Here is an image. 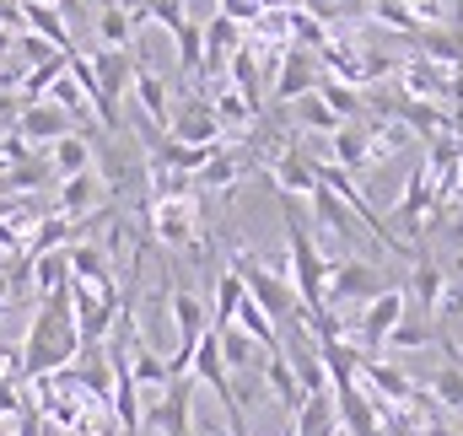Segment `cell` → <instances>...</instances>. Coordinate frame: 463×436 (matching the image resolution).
Here are the masks:
<instances>
[{"label": "cell", "mask_w": 463, "mask_h": 436, "mask_svg": "<svg viewBox=\"0 0 463 436\" xmlns=\"http://www.w3.org/2000/svg\"><path fill=\"white\" fill-rule=\"evenodd\" d=\"M81 361V334H76V313H71V286L43 297L38 318L22 339V377L27 383H43V377H60L65 366Z\"/></svg>", "instance_id": "obj_1"}, {"label": "cell", "mask_w": 463, "mask_h": 436, "mask_svg": "<svg viewBox=\"0 0 463 436\" xmlns=\"http://www.w3.org/2000/svg\"><path fill=\"white\" fill-rule=\"evenodd\" d=\"M211 109H216V124H222V135H227V129H248V124L259 118V113L242 103V92H232V87H222V92L211 98Z\"/></svg>", "instance_id": "obj_33"}, {"label": "cell", "mask_w": 463, "mask_h": 436, "mask_svg": "<svg viewBox=\"0 0 463 436\" xmlns=\"http://www.w3.org/2000/svg\"><path fill=\"white\" fill-rule=\"evenodd\" d=\"M98 436H118V426H114V421H109V426H103V431H98Z\"/></svg>", "instance_id": "obj_42"}, {"label": "cell", "mask_w": 463, "mask_h": 436, "mask_svg": "<svg viewBox=\"0 0 463 436\" xmlns=\"http://www.w3.org/2000/svg\"><path fill=\"white\" fill-rule=\"evenodd\" d=\"M146 237L184 248L194 259H205V226H200V194H173V200H140Z\"/></svg>", "instance_id": "obj_4"}, {"label": "cell", "mask_w": 463, "mask_h": 436, "mask_svg": "<svg viewBox=\"0 0 463 436\" xmlns=\"http://www.w3.org/2000/svg\"><path fill=\"white\" fill-rule=\"evenodd\" d=\"M98 38H103V49H135V27H129V5L124 0H109L98 11Z\"/></svg>", "instance_id": "obj_29"}, {"label": "cell", "mask_w": 463, "mask_h": 436, "mask_svg": "<svg viewBox=\"0 0 463 436\" xmlns=\"http://www.w3.org/2000/svg\"><path fill=\"white\" fill-rule=\"evenodd\" d=\"M0 27L22 33V0H0Z\"/></svg>", "instance_id": "obj_38"}, {"label": "cell", "mask_w": 463, "mask_h": 436, "mask_svg": "<svg viewBox=\"0 0 463 436\" xmlns=\"http://www.w3.org/2000/svg\"><path fill=\"white\" fill-rule=\"evenodd\" d=\"M415 43H420V54H426L431 65H448V71L463 65V38H458V33H448V27H426Z\"/></svg>", "instance_id": "obj_30"}, {"label": "cell", "mask_w": 463, "mask_h": 436, "mask_svg": "<svg viewBox=\"0 0 463 436\" xmlns=\"http://www.w3.org/2000/svg\"><path fill=\"white\" fill-rule=\"evenodd\" d=\"M146 426L156 436H194V377H178L156 393V404L146 410Z\"/></svg>", "instance_id": "obj_8"}, {"label": "cell", "mask_w": 463, "mask_h": 436, "mask_svg": "<svg viewBox=\"0 0 463 436\" xmlns=\"http://www.w3.org/2000/svg\"><path fill=\"white\" fill-rule=\"evenodd\" d=\"M269 184H275L286 200H297V194H313V189H318L313 156H307L302 146H280V151L269 156Z\"/></svg>", "instance_id": "obj_12"}, {"label": "cell", "mask_w": 463, "mask_h": 436, "mask_svg": "<svg viewBox=\"0 0 463 436\" xmlns=\"http://www.w3.org/2000/svg\"><path fill=\"white\" fill-rule=\"evenodd\" d=\"M410 11H415V22L420 27H442L448 16H453V0H404Z\"/></svg>", "instance_id": "obj_37"}, {"label": "cell", "mask_w": 463, "mask_h": 436, "mask_svg": "<svg viewBox=\"0 0 463 436\" xmlns=\"http://www.w3.org/2000/svg\"><path fill=\"white\" fill-rule=\"evenodd\" d=\"M5 302H11V275L0 270V308H5Z\"/></svg>", "instance_id": "obj_40"}, {"label": "cell", "mask_w": 463, "mask_h": 436, "mask_svg": "<svg viewBox=\"0 0 463 436\" xmlns=\"http://www.w3.org/2000/svg\"><path fill=\"white\" fill-rule=\"evenodd\" d=\"M366 16H372V22H383V27H393V33H404V38H420V33H426L404 0H366Z\"/></svg>", "instance_id": "obj_31"}, {"label": "cell", "mask_w": 463, "mask_h": 436, "mask_svg": "<svg viewBox=\"0 0 463 436\" xmlns=\"http://www.w3.org/2000/svg\"><path fill=\"white\" fill-rule=\"evenodd\" d=\"M335 410H340V431L345 436H383V404L372 393H361V383L335 388Z\"/></svg>", "instance_id": "obj_11"}, {"label": "cell", "mask_w": 463, "mask_h": 436, "mask_svg": "<svg viewBox=\"0 0 463 436\" xmlns=\"http://www.w3.org/2000/svg\"><path fill=\"white\" fill-rule=\"evenodd\" d=\"M222 334V361H227V372H264V345L259 339H248L242 328L232 324V328H216Z\"/></svg>", "instance_id": "obj_25"}, {"label": "cell", "mask_w": 463, "mask_h": 436, "mask_svg": "<svg viewBox=\"0 0 463 436\" xmlns=\"http://www.w3.org/2000/svg\"><path fill=\"white\" fill-rule=\"evenodd\" d=\"M318 81H324V65H318V54L313 49H286L280 54V65H275V81H269V98L280 103V109H291L297 98H307V92H318Z\"/></svg>", "instance_id": "obj_7"}, {"label": "cell", "mask_w": 463, "mask_h": 436, "mask_svg": "<svg viewBox=\"0 0 463 436\" xmlns=\"http://www.w3.org/2000/svg\"><path fill=\"white\" fill-rule=\"evenodd\" d=\"M318 98L340 113L345 124H355V118H361V109H366V103H361V92H355V87H345V81H335V76H324V81H318Z\"/></svg>", "instance_id": "obj_34"}, {"label": "cell", "mask_w": 463, "mask_h": 436, "mask_svg": "<svg viewBox=\"0 0 463 436\" xmlns=\"http://www.w3.org/2000/svg\"><path fill=\"white\" fill-rule=\"evenodd\" d=\"M16 135L33 146V151H49L54 140H65V135H76V118L60 109V103H22V113H16Z\"/></svg>", "instance_id": "obj_9"}, {"label": "cell", "mask_w": 463, "mask_h": 436, "mask_svg": "<svg viewBox=\"0 0 463 436\" xmlns=\"http://www.w3.org/2000/svg\"><path fill=\"white\" fill-rule=\"evenodd\" d=\"M410 297L420 302V313H442V297H448V270L431 259L426 242H415V275H410Z\"/></svg>", "instance_id": "obj_15"}, {"label": "cell", "mask_w": 463, "mask_h": 436, "mask_svg": "<svg viewBox=\"0 0 463 436\" xmlns=\"http://www.w3.org/2000/svg\"><path fill=\"white\" fill-rule=\"evenodd\" d=\"M242 297H248V286H242V275L227 264V270L216 275V308H211V328H232L237 308H242Z\"/></svg>", "instance_id": "obj_28"}, {"label": "cell", "mask_w": 463, "mask_h": 436, "mask_svg": "<svg viewBox=\"0 0 463 436\" xmlns=\"http://www.w3.org/2000/svg\"><path fill=\"white\" fill-rule=\"evenodd\" d=\"M329 140H335V156H329V162H335V167H345L350 178L372 167V135H366V124H361V118H355V124H340Z\"/></svg>", "instance_id": "obj_22"}, {"label": "cell", "mask_w": 463, "mask_h": 436, "mask_svg": "<svg viewBox=\"0 0 463 436\" xmlns=\"http://www.w3.org/2000/svg\"><path fill=\"white\" fill-rule=\"evenodd\" d=\"M291 436H340L335 388H329V393H307V399H302V410L291 415Z\"/></svg>", "instance_id": "obj_20"}, {"label": "cell", "mask_w": 463, "mask_h": 436, "mask_svg": "<svg viewBox=\"0 0 463 436\" xmlns=\"http://www.w3.org/2000/svg\"><path fill=\"white\" fill-rule=\"evenodd\" d=\"M242 167H248V156H237L227 146H216V156L194 173V189H216V194H232V184L242 178Z\"/></svg>", "instance_id": "obj_26"}, {"label": "cell", "mask_w": 463, "mask_h": 436, "mask_svg": "<svg viewBox=\"0 0 463 436\" xmlns=\"http://www.w3.org/2000/svg\"><path fill=\"white\" fill-rule=\"evenodd\" d=\"M377 291H388V275L372 264V259H335L329 264V286H324V308H345V302H372Z\"/></svg>", "instance_id": "obj_6"}, {"label": "cell", "mask_w": 463, "mask_h": 436, "mask_svg": "<svg viewBox=\"0 0 463 436\" xmlns=\"http://www.w3.org/2000/svg\"><path fill=\"white\" fill-rule=\"evenodd\" d=\"M453 205L463 211V173H458V189H453Z\"/></svg>", "instance_id": "obj_41"}, {"label": "cell", "mask_w": 463, "mask_h": 436, "mask_svg": "<svg viewBox=\"0 0 463 436\" xmlns=\"http://www.w3.org/2000/svg\"><path fill=\"white\" fill-rule=\"evenodd\" d=\"M404 308H410V291H399V286H388V291H377L366 308H361V318L350 324V345L361 350V355H377L383 345H388V334L399 328L404 318Z\"/></svg>", "instance_id": "obj_5"}, {"label": "cell", "mask_w": 463, "mask_h": 436, "mask_svg": "<svg viewBox=\"0 0 463 436\" xmlns=\"http://www.w3.org/2000/svg\"><path fill=\"white\" fill-rule=\"evenodd\" d=\"M92 76L103 87V103L118 109L129 98V81H135V49H98L92 54Z\"/></svg>", "instance_id": "obj_14"}, {"label": "cell", "mask_w": 463, "mask_h": 436, "mask_svg": "<svg viewBox=\"0 0 463 436\" xmlns=\"http://www.w3.org/2000/svg\"><path fill=\"white\" fill-rule=\"evenodd\" d=\"M431 399H437V410H463V366H437V377H431V388H426Z\"/></svg>", "instance_id": "obj_35"}, {"label": "cell", "mask_w": 463, "mask_h": 436, "mask_svg": "<svg viewBox=\"0 0 463 436\" xmlns=\"http://www.w3.org/2000/svg\"><path fill=\"white\" fill-rule=\"evenodd\" d=\"M437 334H442L437 324H420V318H410V313H404V318H399V328L388 334V350H426Z\"/></svg>", "instance_id": "obj_36"}, {"label": "cell", "mask_w": 463, "mask_h": 436, "mask_svg": "<svg viewBox=\"0 0 463 436\" xmlns=\"http://www.w3.org/2000/svg\"><path fill=\"white\" fill-rule=\"evenodd\" d=\"M167 318H173V328H178V345L194 350L200 334L211 328V308H205L189 286H173V291H167Z\"/></svg>", "instance_id": "obj_16"}, {"label": "cell", "mask_w": 463, "mask_h": 436, "mask_svg": "<svg viewBox=\"0 0 463 436\" xmlns=\"http://www.w3.org/2000/svg\"><path fill=\"white\" fill-rule=\"evenodd\" d=\"M431 205H437V184H431V173H426V162H420V167L410 173L399 205H393V226H410V237H426V216H431Z\"/></svg>", "instance_id": "obj_13"}, {"label": "cell", "mask_w": 463, "mask_h": 436, "mask_svg": "<svg viewBox=\"0 0 463 436\" xmlns=\"http://www.w3.org/2000/svg\"><path fill=\"white\" fill-rule=\"evenodd\" d=\"M43 156H49V173H54L60 184H65V178H81V173H92V135H81V129H76V135L54 140Z\"/></svg>", "instance_id": "obj_21"}, {"label": "cell", "mask_w": 463, "mask_h": 436, "mask_svg": "<svg viewBox=\"0 0 463 436\" xmlns=\"http://www.w3.org/2000/svg\"><path fill=\"white\" fill-rule=\"evenodd\" d=\"M291 109H297V124H302V129H313V135H335V129L345 124V118H340L335 109H329V103H324L318 92H307V98H297Z\"/></svg>", "instance_id": "obj_32"}, {"label": "cell", "mask_w": 463, "mask_h": 436, "mask_svg": "<svg viewBox=\"0 0 463 436\" xmlns=\"http://www.w3.org/2000/svg\"><path fill=\"white\" fill-rule=\"evenodd\" d=\"M167 140H184V146H222V124H216V109L205 92L184 98L173 109V124H167Z\"/></svg>", "instance_id": "obj_10"}, {"label": "cell", "mask_w": 463, "mask_h": 436, "mask_svg": "<svg viewBox=\"0 0 463 436\" xmlns=\"http://www.w3.org/2000/svg\"><path fill=\"white\" fill-rule=\"evenodd\" d=\"M173 43H178V76L200 87V71H205V27L200 22H184L173 33Z\"/></svg>", "instance_id": "obj_27"}, {"label": "cell", "mask_w": 463, "mask_h": 436, "mask_svg": "<svg viewBox=\"0 0 463 436\" xmlns=\"http://www.w3.org/2000/svg\"><path fill=\"white\" fill-rule=\"evenodd\" d=\"M22 259H27V253H22ZM27 286L38 291V302L54 297V291H65V286H71V248L33 253V259H27Z\"/></svg>", "instance_id": "obj_19"}, {"label": "cell", "mask_w": 463, "mask_h": 436, "mask_svg": "<svg viewBox=\"0 0 463 436\" xmlns=\"http://www.w3.org/2000/svg\"><path fill=\"white\" fill-rule=\"evenodd\" d=\"M280 211H286V270H291V286H297V297H302L307 313H324V286H329V264L335 259L318 253V237L302 221L297 200L280 194Z\"/></svg>", "instance_id": "obj_2"}, {"label": "cell", "mask_w": 463, "mask_h": 436, "mask_svg": "<svg viewBox=\"0 0 463 436\" xmlns=\"http://www.w3.org/2000/svg\"><path fill=\"white\" fill-rule=\"evenodd\" d=\"M232 270L242 275L248 297L269 313V324H275V328H286L291 318H302V297H297V286H291V270H286V264H264V259H253L248 248H232Z\"/></svg>", "instance_id": "obj_3"}, {"label": "cell", "mask_w": 463, "mask_h": 436, "mask_svg": "<svg viewBox=\"0 0 463 436\" xmlns=\"http://www.w3.org/2000/svg\"><path fill=\"white\" fill-rule=\"evenodd\" d=\"M259 377H264V388L280 399V410H286V415H297V410H302V399H307V393H302V383H297V372H291L286 350L264 355V372H259Z\"/></svg>", "instance_id": "obj_23"}, {"label": "cell", "mask_w": 463, "mask_h": 436, "mask_svg": "<svg viewBox=\"0 0 463 436\" xmlns=\"http://www.w3.org/2000/svg\"><path fill=\"white\" fill-rule=\"evenodd\" d=\"M5 54H16V33H11V27H0V60H5Z\"/></svg>", "instance_id": "obj_39"}, {"label": "cell", "mask_w": 463, "mask_h": 436, "mask_svg": "<svg viewBox=\"0 0 463 436\" xmlns=\"http://www.w3.org/2000/svg\"><path fill=\"white\" fill-rule=\"evenodd\" d=\"M103 178H98V167L92 173H81V178H65L60 184V194H54V211L60 216H71V221H81V216H92V211H103Z\"/></svg>", "instance_id": "obj_17"}, {"label": "cell", "mask_w": 463, "mask_h": 436, "mask_svg": "<svg viewBox=\"0 0 463 436\" xmlns=\"http://www.w3.org/2000/svg\"><path fill=\"white\" fill-rule=\"evenodd\" d=\"M307 200H313V216H318V226H329L340 242H355V237H361V221L345 211V200H340L335 189H324V184H318Z\"/></svg>", "instance_id": "obj_24"}, {"label": "cell", "mask_w": 463, "mask_h": 436, "mask_svg": "<svg viewBox=\"0 0 463 436\" xmlns=\"http://www.w3.org/2000/svg\"><path fill=\"white\" fill-rule=\"evenodd\" d=\"M22 33H38V38L54 43L60 54H76V38H71L65 16H60L54 5H43V0H22Z\"/></svg>", "instance_id": "obj_18"}]
</instances>
